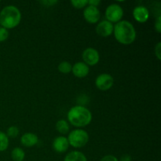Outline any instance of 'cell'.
I'll use <instances>...</instances> for the list:
<instances>
[{
	"label": "cell",
	"instance_id": "1",
	"mask_svg": "<svg viewBox=\"0 0 161 161\" xmlns=\"http://www.w3.org/2000/svg\"><path fill=\"white\" fill-rule=\"evenodd\" d=\"M115 38L124 45H129L135 42L136 39V31L135 27L127 20H120L114 25L113 28Z\"/></svg>",
	"mask_w": 161,
	"mask_h": 161
},
{
	"label": "cell",
	"instance_id": "2",
	"mask_svg": "<svg viewBox=\"0 0 161 161\" xmlns=\"http://www.w3.org/2000/svg\"><path fill=\"white\" fill-rule=\"evenodd\" d=\"M68 120L76 127H83L91 124L92 113L83 105H76L69 109L67 114Z\"/></svg>",
	"mask_w": 161,
	"mask_h": 161
},
{
	"label": "cell",
	"instance_id": "3",
	"mask_svg": "<svg viewBox=\"0 0 161 161\" xmlns=\"http://www.w3.org/2000/svg\"><path fill=\"white\" fill-rule=\"evenodd\" d=\"M21 14L17 6L9 5L3 8L0 12V25L6 28H14L20 24Z\"/></svg>",
	"mask_w": 161,
	"mask_h": 161
},
{
	"label": "cell",
	"instance_id": "4",
	"mask_svg": "<svg viewBox=\"0 0 161 161\" xmlns=\"http://www.w3.org/2000/svg\"><path fill=\"white\" fill-rule=\"evenodd\" d=\"M68 142L70 146L74 148H81L86 146L89 141V135L82 129H75L69 133Z\"/></svg>",
	"mask_w": 161,
	"mask_h": 161
},
{
	"label": "cell",
	"instance_id": "5",
	"mask_svg": "<svg viewBox=\"0 0 161 161\" xmlns=\"http://www.w3.org/2000/svg\"><path fill=\"white\" fill-rule=\"evenodd\" d=\"M124 16V10L119 5L113 3L109 5L105 10V17L111 23H117L120 21Z\"/></svg>",
	"mask_w": 161,
	"mask_h": 161
},
{
	"label": "cell",
	"instance_id": "6",
	"mask_svg": "<svg viewBox=\"0 0 161 161\" xmlns=\"http://www.w3.org/2000/svg\"><path fill=\"white\" fill-rule=\"evenodd\" d=\"M114 79L110 74L102 73L95 80V85L101 91H108L113 86Z\"/></svg>",
	"mask_w": 161,
	"mask_h": 161
},
{
	"label": "cell",
	"instance_id": "7",
	"mask_svg": "<svg viewBox=\"0 0 161 161\" xmlns=\"http://www.w3.org/2000/svg\"><path fill=\"white\" fill-rule=\"evenodd\" d=\"M82 57H83V62L87 65H95L100 60L98 51L92 47H89L83 50Z\"/></svg>",
	"mask_w": 161,
	"mask_h": 161
},
{
	"label": "cell",
	"instance_id": "8",
	"mask_svg": "<svg viewBox=\"0 0 161 161\" xmlns=\"http://www.w3.org/2000/svg\"><path fill=\"white\" fill-rule=\"evenodd\" d=\"M83 17L89 23L95 24L98 21L101 17L100 11L97 7L87 5L83 10Z\"/></svg>",
	"mask_w": 161,
	"mask_h": 161
},
{
	"label": "cell",
	"instance_id": "9",
	"mask_svg": "<svg viewBox=\"0 0 161 161\" xmlns=\"http://www.w3.org/2000/svg\"><path fill=\"white\" fill-rule=\"evenodd\" d=\"M113 28H114V25H113V23L105 20L101 21L96 26V32L102 37H108L111 36L112 33L113 32Z\"/></svg>",
	"mask_w": 161,
	"mask_h": 161
},
{
	"label": "cell",
	"instance_id": "10",
	"mask_svg": "<svg viewBox=\"0 0 161 161\" xmlns=\"http://www.w3.org/2000/svg\"><path fill=\"white\" fill-rule=\"evenodd\" d=\"M134 18L139 23H144L147 21L149 17V9L143 6H138L134 9L133 10Z\"/></svg>",
	"mask_w": 161,
	"mask_h": 161
},
{
	"label": "cell",
	"instance_id": "11",
	"mask_svg": "<svg viewBox=\"0 0 161 161\" xmlns=\"http://www.w3.org/2000/svg\"><path fill=\"white\" fill-rule=\"evenodd\" d=\"M89 66L85 64L83 61L76 62L72 68V72L75 77L83 78L86 77L89 73Z\"/></svg>",
	"mask_w": 161,
	"mask_h": 161
},
{
	"label": "cell",
	"instance_id": "12",
	"mask_svg": "<svg viewBox=\"0 0 161 161\" xmlns=\"http://www.w3.org/2000/svg\"><path fill=\"white\" fill-rule=\"evenodd\" d=\"M69 142L67 138L64 136H58L53 140V148L56 152L64 153L69 149Z\"/></svg>",
	"mask_w": 161,
	"mask_h": 161
},
{
	"label": "cell",
	"instance_id": "13",
	"mask_svg": "<svg viewBox=\"0 0 161 161\" xmlns=\"http://www.w3.org/2000/svg\"><path fill=\"white\" fill-rule=\"evenodd\" d=\"M39 142V138L36 134L33 133H25L20 138V142L23 146L26 147H31L36 146Z\"/></svg>",
	"mask_w": 161,
	"mask_h": 161
},
{
	"label": "cell",
	"instance_id": "14",
	"mask_svg": "<svg viewBox=\"0 0 161 161\" xmlns=\"http://www.w3.org/2000/svg\"><path fill=\"white\" fill-rule=\"evenodd\" d=\"M64 161H87V159L83 153L72 151L66 155Z\"/></svg>",
	"mask_w": 161,
	"mask_h": 161
},
{
	"label": "cell",
	"instance_id": "15",
	"mask_svg": "<svg viewBox=\"0 0 161 161\" xmlns=\"http://www.w3.org/2000/svg\"><path fill=\"white\" fill-rule=\"evenodd\" d=\"M56 129L59 133L66 135L69 131V123L65 119H60L56 124Z\"/></svg>",
	"mask_w": 161,
	"mask_h": 161
},
{
	"label": "cell",
	"instance_id": "16",
	"mask_svg": "<svg viewBox=\"0 0 161 161\" xmlns=\"http://www.w3.org/2000/svg\"><path fill=\"white\" fill-rule=\"evenodd\" d=\"M25 157V153L21 148L16 147L11 152V157L14 161H23Z\"/></svg>",
	"mask_w": 161,
	"mask_h": 161
},
{
	"label": "cell",
	"instance_id": "17",
	"mask_svg": "<svg viewBox=\"0 0 161 161\" xmlns=\"http://www.w3.org/2000/svg\"><path fill=\"white\" fill-rule=\"evenodd\" d=\"M9 146V138L4 132L0 131V152L7 149Z\"/></svg>",
	"mask_w": 161,
	"mask_h": 161
},
{
	"label": "cell",
	"instance_id": "18",
	"mask_svg": "<svg viewBox=\"0 0 161 161\" xmlns=\"http://www.w3.org/2000/svg\"><path fill=\"white\" fill-rule=\"evenodd\" d=\"M72 65L69 61H62L58 65V70H59V72H62V73L67 74L72 72Z\"/></svg>",
	"mask_w": 161,
	"mask_h": 161
},
{
	"label": "cell",
	"instance_id": "19",
	"mask_svg": "<svg viewBox=\"0 0 161 161\" xmlns=\"http://www.w3.org/2000/svg\"><path fill=\"white\" fill-rule=\"evenodd\" d=\"M71 3L76 9H82V8L87 6L88 1H86V0H72Z\"/></svg>",
	"mask_w": 161,
	"mask_h": 161
},
{
	"label": "cell",
	"instance_id": "20",
	"mask_svg": "<svg viewBox=\"0 0 161 161\" xmlns=\"http://www.w3.org/2000/svg\"><path fill=\"white\" fill-rule=\"evenodd\" d=\"M19 135V129L17 128L15 126H11L9 128L7 129V131H6V135L7 137H10V138H15L17 135Z\"/></svg>",
	"mask_w": 161,
	"mask_h": 161
},
{
	"label": "cell",
	"instance_id": "21",
	"mask_svg": "<svg viewBox=\"0 0 161 161\" xmlns=\"http://www.w3.org/2000/svg\"><path fill=\"white\" fill-rule=\"evenodd\" d=\"M9 37V31L6 28L0 27V42L6 40Z\"/></svg>",
	"mask_w": 161,
	"mask_h": 161
},
{
	"label": "cell",
	"instance_id": "22",
	"mask_svg": "<svg viewBox=\"0 0 161 161\" xmlns=\"http://www.w3.org/2000/svg\"><path fill=\"white\" fill-rule=\"evenodd\" d=\"M155 54L158 60H161V42H159L155 47Z\"/></svg>",
	"mask_w": 161,
	"mask_h": 161
},
{
	"label": "cell",
	"instance_id": "23",
	"mask_svg": "<svg viewBox=\"0 0 161 161\" xmlns=\"http://www.w3.org/2000/svg\"><path fill=\"white\" fill-rule=\"evenodd\" d=\"M155 29L158 33L161 31V16H159L155 21Z\"/></svg>",
	"mask_w": 161,
	"mask_h": 161
},
{
	"label": "cell",
	"instance_id": "24",
	"mask_svg": "<svg viewBox=\"0 0 161 161\" xmlns=\"http://www.w3.org/2000/svg\"><path fill=\"white\" fill-rule=\"evenodd\" d=\"M40 3H42V5H44V6H53V5H56L57 3H58V1H57V0H45V1H41Z\"/></svg>",
	"mask_w": 161,
	"mask_h": 161
},
{
	"label": "cell",
	"instance_id": "25",
	"mask_svg": "<svg viewBox=\"0 0 161 161\" xmlns=\"http://www.w3.org/2000/svg\"><path fill=\"white\" fill-rule=\"evenodd\" d=\"M100 161H119V160H118V159L116 158L115 156L107 155V156H105L104 157H102V160Z\"/></svg>",
	"mask_w": 161,
	"mask_h": 161
},
{
	"label": "cell",
	"instance_id": "26",
	"mask_svg": "<svg viewBox=\"0 0 161 161\" xmlns=\"http://www.w3.org/2000/svg\"><path fill=\"white\" fill-rule=\"evenodd\" d=\"M100 0H90V1H88V5L92 6H95V7L98 6L99 5H100Z\"/></svg>",
	"mask_w": 161,
	"mask_h": 161
},
{
	"label": "cell",
	"instance_id": "27",
	"mask_svg": "<svg viewBox=\"0 0 161 161\" xmlns=\"http://www.w3.org/2000/svg\"><path fill=\"white\" fill-rule=\"evenodd\" d=\"M119 161H131V157L128 154H125V155L122 156Z\"/></svg>",
	"mask_w": 161,
	"mask_h": 161
}]
</instances>
